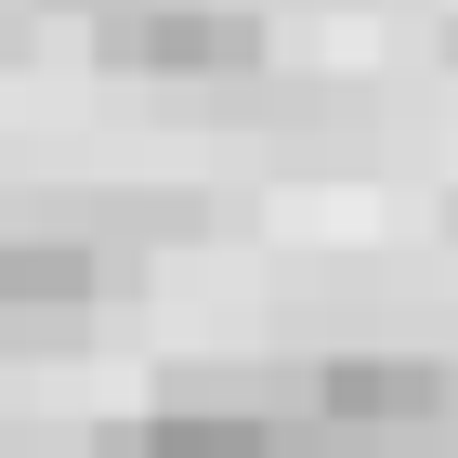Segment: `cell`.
<instances>
[{"instance_id":"1","label":"cell","mask_w":458,"mask_h":458,"mask_svg":"<svg viewBox=\"0 0 458 458\" xmlns=\"http://www.w3.org/2000/svg\"><path fill=\"white\" fill-rule=\"evenodd\" d=\"M106 66H144V79H236L262 53V13L249 0H106Z\"/></svg>"},{"instance_id":"2","label":"cell","mask_w":458,"mask_h":458,"mask_svg":"<svg viewBox=\"0 0 458 458\" xmlns=\"http://www.w3.org/2000/svg\"><path fill=\"white\" fill-rule=\"evenodd\" d=\"M315 420L353 432V445H445L458 380L420 353H341V367H315Z\"/></svg>"},{"instance_id":"3","label":"cell","mask_w":458,"mask_h":458,"mask_svg":"<svg viewBox=\"0 0 458 458\" xmlns=\"http://www.w3.org/2000/svg\"><path fill=\"white\" fill-rule=\"evenodd\" d=\"M118 458H288V432L262 406H157Z\"/></svg>"},{"instance_id":"4","label":"cell","mask_w":458,"mask_h":458,"mask_svg":"<svg viewBox=\"0 0 458 458\" xmlns=\"http://www.w3.org/2000/svg\"><path fill=\"white\" fill-rule=\"evenodd\" d=\"M66 301H92V249H53V236L0 249V315H66Z\"/></svg>"}]
</instances>
